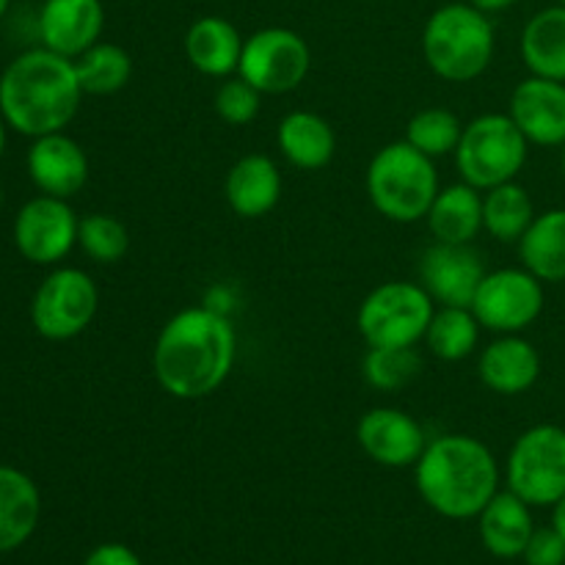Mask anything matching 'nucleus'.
<instances>
[{
	"label": "nucleus",
	"instance_id": "obj_8",
	"mask_svg": "<svg viewBox=\"0 0 565 565\" xmlns=\"http://www.w3.org/2000/svg\"><path fill=\"white\" fill-rule=\"evenodd\" d=\"M505 483L530 508H552L565 497V428L544 423L524 430L508 452Z\"/></svg>",
	"mask_w": 565,
	"mask_h": 565
},
{
	"label": "nucleus",
	"instance_id": "obj_42",
	"mask_svg": "<svg viewBox=\"0 0 565 565\" xmlns=\"http://www.w3.org/2000/svg\"><path fill=\"white\" fill-rule=\"evenodd\" d=\"M561 3H563V6H565V0H561Z\"/></svg>",
	"mask_w": 565,
	"mask_h": 565
},
{
	"label": "nucleus",
	"instance_id": "obj_29",
	"mask_svg": "<svg viewBox=\"0 0 565 565\" xmlns=\"http://www.w3.org/2000/svg\"><path fill=\"white\" fill-rule=\"evenodd\" d=\"M77 81L83 94L92 97H108L121 92L132 77V58L121 44L97 42L75 58Z\"/></svg>",
	"mask_w": 565,
	"mask_h": 565
},
{
	"label": "nucleus",
	"instance_id": "obj_7",
	"mask_svg": "<svg viewBox=\"0 0 565 565\" xmlns=\"http://www.w3.org/2000/svg\"><path fill=\"white\" fill-rule=\"evenodd\" d=\"M434 312L436 301L419 281H384L359 303L356 326L367 348H414Z\"/></svg>",
	"mask_w": 565,
	"mask_h": 565
},
{
	"label": "nucleus",
	"instance_id": "obj_36",
	"mask_svg": "<svg viewBox=\"0 0 565 565\" xmlns=\"http://www.w3.org/2000/svg\"><path fill=\"white\" fill-rule=\"evenodd\" d=\"M469 3H472L475 9L486 11V14H494V11L511 9V6L516 3V0H469Z\"/></svg>",
	"mask_w": 565,
	"mask_h": 565
},
{
	"label": "nucleus",
	"instance_id": "obj_25",
	"mask_svg": "<svg viewBox=\"0 0 565 565\" xmlns=\"http://www.w3.org/2000/svg\"><path fill=\"white\" fill-rule=\"evenodd\" d=\"M519 50L533 75L565 83V6H550L530 17Z\"/></svg>",
	"mask_w": 565,
	"mask_h": 565
},
{
	"label": "nucleus",
	"instance_id": "obj_3",
	"mask_svg": "<svg viewBox=\"0 0 565 565\" xmlns=\"http://www.w3.org/2000/svg\"><path fill=\"white\" fill-rule=\"evenodd\" d=\"M75 61L47 47L17 55L0 75V116L22 136L61 132L81 108Z\"/></svg>",
	"mask_w": 565,
	"mask_h": 565
},
{
	"label": "nucleus",
	"instance_id": "obj_20",
	"mask_svg": "<svg viewBox=\"0 0 565 565\" xmlns=\"http://www.w3.org/2000/svg\"><path fill=\"white\" fill-rule=\"evenodd\" d=\"M480 541L500 561L522 557L535 533L533 508L513 491H497L494 500L478 516Z\"/></svg>",
	"mask_w": 565,
	"mask_h": 565
},
{
	"label": "nucleus",
	"instance_id": "obj_10",
	"mask_svg": "<svg viewBox=\"0 0 565 565\" xmlns=\"http://www.w3.org/2000/svg\"><path fill=\"white\" fill-rule=\"evenodd\" d=\"M312 70V50L290 28H263L243 42L237 75L263 94L296 92Z\"/></svg>",
	"mask_w": 565,
	"mask_h": 565
},
{
	"label": "nucleus",
	"instance_id": "obj_40",
	"mask_svg": "<svg viewBox=\"0 0 565 565\" xmlns=\"http://www.w3.org/2000/svg\"><path fill=\"white\" fill-rule=\"evenodd\" d=\"M561 166H563V177H565V143H563V158H561Z\"/></svg>",
	"mask_w": 565,
	"mask_h": 565
},
{
	"label": "nucleus",
	"instance_id": "obj_41",
	"mask_svg": "<svg viewBox=\"0 0 565 565\" xmlns=\"http://www.w3.org/2000/svg\"><path fill=\"white\" fill-rule=\"evenodd\" d=\"M0 207H3V188H0Z\"/></svg>",
	"mask_w": 565,
	"mask_h": 565
},
{
	"label": "nucleus",
	"instance_id": "obj_23",
	"mask_svg": "<svg viewBox=\"0 0 565 565\" xmlns=\"http://www.w3.org/2000/svg\"><path fill=\"white\" fill-rule=\"evenodd\" d=\"M42 494L25 472L0 467V555L14 552L36 533Z\"/></svg>",
	"mask_w": 565,
	"mask_h": 565
},
{
	"label": "nucleus",
	"instance_id": "obj_1",
	"mask_svg": "<svg viewBox=\"0 0 565 565\" xmlns=\"http://www.w3.org/2000/svg\"><path fill=\"white\" fill-rule=\"evenodd\" d=\"M237 359V334L226 312L188 307L171 315L152 348V373L166 395L202 401L230 379Z\"/></svg>",
	"mask_w": 565,
	"mask_h": 565
},
{
	"label": "nucleus",
	"instance_id": "obj_5",
	"mask_svg": "<svg viewBox=\"0 0 565 565\" xmlns=\"http://www.w3.org/2000/svg\"><path fill=\"white\" fill-rule=\"evenodd\" d=\"M423 55L436 77L469 83L483 75L494 58V25L472 3H447L428 17Z\"/></svg>",
	"mask_w": 565,
	"mask_h": 565
},
{
	"label": "nucleus",
	"instance_id": "obj_22",
	"mask_svg": "<svg viewBox=\"0 0 565 565\" xmlns=\"http://www.w3.org/2000/svg\"><path fill=\"white\" fill-rule=\"evenodd\" d=\"M243 42L241 31L224 17H199L185 33V55L196 72L224 81L237 75Z\"/></svg>",
	"mask_w": 565,
	"mask_h": 565
},
{
	"label": "nucleus",
	"instance_id": "obj_14",
	"mask_svg": "<svg viewBox=\"0 0 565 565\" xmlns=\"http://www.w3.org/2000/svg\"><path fill=\"white\" fill-rule=\"evenodd\" d=\"M356 441L364 456L386 469L414 467L428 447L425 430L403 408L379 406L359 417Z\"/></svg>",
	"mask_w": 565,
	"mask_h": 565
},
{
	"label": "nucleus",
	"instance_id": "obj_12",
	"mask_svg": "<svg viewBox=\"0 0 565 565\" xmlns=\"http://www.w3.org/2000/svg\"><path fill=\"white\" fill-rule=\"evenodd\" d=\"M81 218L66 199L42 196L22 204L14 218V243L33 265H55L77 246Z\"/></svg>",
	"mask_w": 565,
	"mask_h": 565
},
{
	"label": "nucleus",
	"instance_id": "obj_16",
	"mask_svg": "<svg viewBox=\"0 0 565 565\" xmlns=\"http://www.w3.org/2000/svg\"><path fill=\"white\" fill-rule=\"evenodd\" d=\"M28 174L47 196L72 199L88 182L86 149L64 130L33 138L28 149Z\"/></svg>",
	"mask_w": 565,
	"mask_h": 565
},
{
	"label": "nucleus",
	"instance_id": "obj_28",
	"mask_svg": "<svg viewBox=\"0 0 565 565\" xmlns=\"http://www.w3.org/2000/svg\"><path fill=\"white\" fill-rule=\"evenodd\" d=\"M480 331L483 326L469 307H439L425 331V342L441 362H461L478 351Z\"/></svg>",
	"mask_w": 565,
	"mask_h": 565
},
{
	"label": "nucleus",
	"instance_id": "obj_19",
	"mask_svg": "<svg viewBox=\"0 0 565 565\" xmlns=\"http://www.w3.org/2000/svg\"><path fill=\"white\" fill-rule=\"evenodd\" d=\"M478 375L491 392L505 397L524 395L541 375V356L530 340L519 334H500L483 348Z\"/></svg>",
	"mask_w": 565,
	"mask_h": 565
},
{
	"label": "nucleus",
	"instance_id": "obj_30",
	"mask_svg": "<svg viewBox=\"0 0 565 565\" xmlns=\"http://www.w3.org/2000/svg\"><path fill=\"white\" fill-rule=\"evenodd\" d=\"M463 121L447 108H425L406 125V141L428 158H447L461 141Z\"/></svg>",
	"mask_w": 565,
	"mask_h": 565
},
{
	"label": "nucleus",
	"instance_id": "obj_31",
	"mask_svg": "<svg viewBox=\"0 0 565 565\" xmlns=\"http://www.w3.org/2000/svg\"><path fill=\"white\" fill-rule=\"evenodd\" d=\"M77 246L92 263L116 265L130 252V232L116 215L92 213L81 218L77 226Z\"/></svg>",
	"mask_w": 565,
	"mask_h": 565
},
{
	"label": "nucleus",
	"instance_id": "obj_11",
	"mask_svg": "<svg viewBox=\"0 0 565 565\" xmlns=\"http://www.w3.org/2000/svg\"><path fill=\"white\" fill-rule=\"evenodd\" d=\"M544 281L527 268L489 270L472 298V312L486 331L522 334L544 312Z\"/></svg>",
	"mask_w": 565,
	"mask_h": 565
},
{
	"label": "nucleus",
	"instance_id": "obj_27",
	"mask_svg": "<svg viewBox=\"0 0 565 565\" xmlns=\"http://www.w3.org/2000/svg\"><path fill=\"white\" fill-rule=\"evenodd\" d=\"M535 218L527 188L513 182L483 191V230L500 243H519Z\"/></svg>",
	"mask_w": 565,
	"mask_h": 565
},
{
	"label": "nucleus",
	"instance_id": "obj_4",
	"mask_svg": "<svg viewBox=\"0 0 565 565\" xmlns=\"http://www.w3.org/2000/svg\"><path fill=\"white\" fill-rule=\"evenodd\" d=\"M370 204L395 224H417L428 215L439 188V171L434 158L412 143L392 141L373 154L364 174Z\"/></svg>",
	"mask_w": 565,
	"mask_h": 565
},
{
	"label": "nucleus",
	"instance_id": "obj_24",
	"mask_svg": "<svg viewBox=\"0 0 565 565\" xmlns=\"http://www.w3.org/2000/svg\"><path fill=\"white\" fill-rule=\"evenodd\" d=\"M425 221L439 243H472L483 232V191L463 180L441 188Z\"/></svg>",
	"mask_w": 565,
	"mask_h": 565
},
{
	"label": "nucleus",
	"instance_id": "obj_17",
	"mask_svg": "<svg viewBox=\"0 0 565 565\" xmlns=\"http://www.w3.org/2000/svg\"><path fill=\"white\" fill-rule=\"evenodd\" d=\"M103 28V0H44L39 11L42 44L72 61L99 42Z\"/></svg>",
	"mask_w": 565,
	"mask_h": 565
},
{
	"label": "nucleus",
	"instance_id": "obj_18",
	"mask_svg": "<svg viewBox=\"0 0 565 565\" xmlns=\"http://www.w3.org/2000/svg\"><path fill=\"white\" fill-rule=\"evenodd\" d=\"M281 191H285V180H281L279 166L263 152L243 154L226 171V202H230L232 213L241 218L254 221L268 215L279 204Z\"/></svg>",
	"mask_w": 565,
	"mask_h": 565
},
{
	"label": "nucleus",
	"instance_id": "obj_33",
	"mask_svg": "<svg viewBox=\"0 0 565 565\" xmlns=\"http://www.w3.org/2000/svg\"><path fill=\"white\" fill-rule=\"evenodd\" d=\"M265 94L259 88H254L246 77L232 75L221 81V86L215 88L213 108L218 114V119H224L226 125L243 127L252 125L259 116V108H263Z\"/></svg>",
	"mask_w": 565,
	"mask_h": 565
},
{
	"label": "nucleus",
	"instance_id": "obj_15",
	"mask_svg": "<svg viewBox=\"0 0 565 565\" xmlns=\"http://www.w3.org/2000/svg\"><path fill=\"white\" fill-rule=\"evenodd\" d=\"M508 116L516 121L530 143L563 147L565 143V83L530 75L511 94Z\"/></svg>",
	"mask_w": 565,
	"mask_h": 565
},
{
	"label": "nucleus",
	"instance_id": "obj_6",
	"mask_svg": "<svg viewBox=\"0 0 565 565\" xmlns=\"http://www.w3.org/2000/svg\"><path fill=\"white\" fill-rule=\"evenodd\" d=\"M530 141L508 114L475 116L463 125L456 152V169L478 191L513 182L527 166Z\"/></svg>",
	"mask_w": 565,
	"mask_h": 565
},
{
	"label": "nucleus",
	"instance_id": "obj_9",
	"mask_svg": "<svg viewBox=\"0 0 565 565\" xmlns=\"http://www.w3.org/2000/svg\"><path fill=\"white\" fill-rule=\"evenodd\" d=\"M99 307V290L81 268H55L44 276L31 301V323L44 340L66 342L92 326Z\"/></svg>",
	"mask_w": 565,
	"mask_h": 565
},
{
	"label": "nucleus",
	"instance_id": "obj_21",
	"mask_svg": "<svg viewBox=\"0 0 565 565\" xmlns=\"http://www.w3.org/2000/svg\"><path fill=\"white\" fill-rule=\"evenodd\" d=\"M276 147L296 169L320 171L334 160V127L315 110H292L276 127Z\"/></svg>",
	"mask_w": 565,
	"mask_h": 565
},
{
	"label": "nucleus",
	"instance_id": "obj_35",
	"mask_svg": "<svg viewBox=\"0 0 565 565\" xmlns=\"http://www.w3.org/2000/svg\"><path fill=\"white\" fill-rule=\"evenodd\" d=\"M83 565H143V563L130 546L110 541V544L94 546V550L86 555V561H83Z\"/></svg>",
	"mask_w": 565,
	"mask_h": 565
},
{
	"label": "nucleus",
	"instance_id": "obj_39",
	"mask_svg": "<svg viewBox=\"0 0 565 565\" xmlns=\"http://www.w3.org/2000/svg\"><path fill=\"white\" fill-rule=\"evenodd\" d=\"M9 3H11V0H0V20H3V14L9 11Z\"/></svg>",
	"mask_w": 565,
	"mask_h": 565
},
{
	"label": "nucleus",
	"instance_id": "obj_26",
	"mask_svg": "<svg viewBox=\"0 0 565 565\" xmlns=\"http://www.w3.org/2000/svg\"><path fill=\"white\" fill-rule=\"evenodd\" d=\"M522 268H527L544 285L565 281V210L539 213L519 241Z\"/></svg>",
	"mask_w": 565,
	"mask_h": 565
},
{
	"label": "nucleus",
	"instance_id": "obj_38",
	"mask_svg": "<svg viewBox=\"0 0 565 565\" xmlns=\"http://www.w3.org/2000/svg\"><path fill=\"white\" fill-rule=\"evenodd\" d=\"M3 149H6V119L0 116V158H3Z\"/></svg>",
	"mask_w": 565,
	"mask_h": 565
},
{
	"label": "nucleus",
	"instance_id": "obj_2",
	"mask_svg": "<svg viewBox=\"0 0 565 565\" xmlns=\"http://www.w3.org/2000/svg\"><path fill=\"white\" fill-rule=\"evenodd\" d=\"M414 486L439 516L452 522L478 519L500 491V463L491 447L475 436H436L414 463Z\"/></svg>",
	"mask_w": 565,
	"mask_h": 565
},
{
	"label": "nucleus",
	"instance_id": "obj_32",
	"mask_svg": "<svg viewBox=\"0 0 565 565\" xmlns=\"http://www.w3.org/2000/svg\"><path fill=\"white\" fill-rule=\"evenodd\" d=\"M423 370L414 348H370L362 359V379L379 392H397L412 384Z\"/></svg>",
	"mask_w": 565,
	"mask_h": 565
},
{
	"label": "nucleus",
	"instance_id": "obj_37",
	"mask_svg": "<svg viewBox=\"0 0 565 565\" xmlns=\"http://www.w3.org/2000/svg\"><path fill=\"white\" fill-rule=\"evenodd\" d=\"M552 527L565 539V497H561V500L552 505Z\"/></svg>",
	"mask_w": 565,
	"mask_h": 565
},
{
	"label": "nucleus",
	"instance_id": "obj_34",
	"mask_svg": "<svg viewBox=\"0 0 565 565\" xmlns=\"http://www.w3.org/2000/svg\"><path fill=\"white\" fill-rule=\"evenodd\" d=\"M522 557L527 565H565V539L555 527H535Z\"/></svg>",
	"mask_w": 565,
	"mask_h": 565
},
{
	"label": "nucleus",
	"instance_id": "obj_13",
	"mask_svg": "<svg viewBox=\"0 0 565 565\" xmlns=\"http://www.w3.org/2000/svg\"><path fill=\"white\" fill-rule=\"evenodd\" d=\"M483 254L472 243H439L428 246L419 259V285L439 307H472L480 281L486 279Z\"/></svg>",
	"mask_w": 565,
	"mask_h": 565
}]
</instances>
